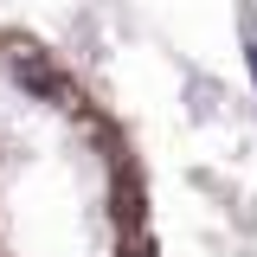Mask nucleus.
Masks as SVG:
<instances>
[{
	"mask_svg": "<svg viewBox=\"0 0 257 257\" xmlns=\"http://www.w3.org/2000/svg\"><path fill=\"white\" fill-rule=\"evenodd\" d=\"M0 257H155L128 135L20 32H0Z\"/></svg>",
	"mask_w": 257,
	"mask_h": 257,
	"instance_id": "1",
	"label": "nucleus"
}]
</instances>
